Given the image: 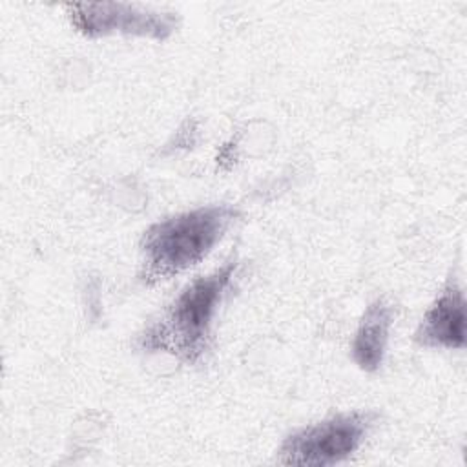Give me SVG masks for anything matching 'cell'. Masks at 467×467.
<instances>
[{
	"instance_id": "obj_1",
	"label": "cell",
	"mask_w": 467,
	"mask_h": 467,
	"mask_svg": "<svg viewBox=\"0 0 467 467\" xmlns=\"http://www.w3.org/2000/svg\"><path fill=\"white\" fill-rule=\"evenodd\" d=\"M237 270L230 259L208 275L186 285L166 312L137 339L144 352H170L184 363L199 361L208 350L212 321Z\"/></svg>"
},
{
	"instance_id": "obj_2",
	"label": "cell",
	"mask_w": 467,
	"mask_h": 467,
	"mask_svg": "<svg viewBox=\"0 0 467 467\" xmlns=\"http://www.w3.org/2000/svg\"><path fill=\"white\" fill-rule=\"evenodd\" d=\"M237 217L232 204H210L153 223L140 239V279L153 283L199 265Z\"/></svg>"
},
{
	"instance_id": "obj_3",
	"label": "cell",
	"mask_w": 467,
	"mask_h": 467,
	"mask_svg": "<svg viewBox=\"0 0 467 467\" xmlns=\"http://www.w3.org/2000/svg\"><path fill=\"white\" fill-rule=\"evenodd\" d=\"M376 418V412L354 410L306 425L285 438L277 451V462L296 467L339 463L361 447Z\"/></svg>"
},
{
	"instance_id": "obj_4",
	"label": "cell",
	"mask_w": 467,
	"mask_h": 467,
	"mask_svg": "<svg viewBox=\"0 0 467 467\" xmlns=\"http://www.w3.org/2000/svg\"><path fill=\"white\" fill-rule=\"evenodd\" d=\"M67 11L71 24L86 36L124 33L164 40L173 33L179 20L175 13L122 2L71 4Z\"/></svg>"
},
{
	"instance_id": "obj_5",
	"label": "cell",
	"mask_w": 467,
	"mask_h": 467,
	"mask_svg": "<svg viewBox=\"0 0 467 467\" xmlns=\"http://www.w3.org/2000/svg\"><path fill=\"white\" fill-rule=\"evenodd\" d=\"M465 294L449 279L414 332V341L427 348L462 350L465 347Z\"/></svg>"
},
{
	"instance_id": "obj_6",
	"label": "cell",
	"mask_w": 467,
	"mask_h": 467,
	"mask_svg": "<svg viewBox=\"0 0 467 467\" xmlns=\"http://www.w3.org/2000/svg\"><path fill=\"white\" fill-rule=\"evenodd\" d=\"M392 321L394 308L385 299H376L365 308L350 348L354 363L365 372H376L381 367Z\"/></svg>"
}]
</instances>
